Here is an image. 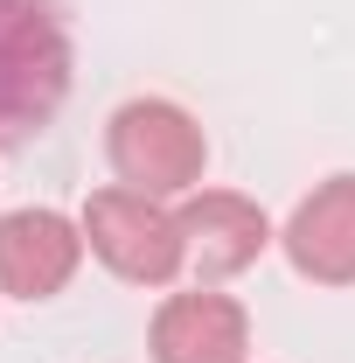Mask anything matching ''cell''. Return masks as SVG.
<instances>
[{
    "instance_id": "cell-5",
    "label": "cell",
    "mask_w": 355,
    "mask_h": 363,
    "mask_svg": "<svg viewBox=\"0 0 355 363\" xmlns=\"http://www.w3.org/2000/svg\"><path fill=\"white\" fill-rule=\"evenodd\" d=\"M146 350H153V363H244L251 315H244V301H230L216 286H188L153 308Z\"/></svg>"
},
{
    "instance_id": "cell-4",
    "label": "cell",
    "mask_w": 355,
    "mask_h": 363,
    "mask_svg": "<svg viewBox=\"0 0 355 363\" xmlns=\"http://www.w3.org/2000/svg\"><path fill=\"white\" fill-rule=\"evenodd\" d=\"M84 224L49 210V203H28V210H7L0 217V294L7 301H56L77 266H84Z\"/></svg>"
},
{
    "instance_id": "cell-2",
    "label": "cell",
    "mask_w": 355,
    "mask_h": 363,
    "mask_svg": "<svg viewBox=\"0 0 355 363\" xmlns=\"http://www.w3.org/2000/svg\"><path fill=\"white\" fill-rule=\"evenodd\" d=\"M105 161H112L119 189L181 203V196L202 189L209 133H202V119L188 105H175V98H126L105 119Z\"/></svg>"
},
{
    "instance_id": "cell-7",
    "label": "cell",
    "mask_w": 355,
    "mask_h": 363,
    "mask_svg": "<svg viewBox=\"0 0 355 363\" xmlns=\"http://www.w3.org/2000/svg\"><path fill=\"white\" fill-rule=\"evenodd\" d=\"M175 210H181V238H188V266L202 279H230V272L258 266L265 245H279L272 217L237 189H195Z\"/></svg>"
},
{
    "instance_id": "cell-1",
    "label": "cell",
    "mask_w": 355,
    "mask_h": 363,
    "mask_svg": "<svg viewBox=\"0 0 355 363\" xmlns=\"http://www.w3.org/2000/svg\"><path fill=\"white\" fill-rule=\"evenodd\" d=\"M70 98V28L56 0H0V147L42 133Z\"/></svg>"
},
{
    "instance_id": "cell-6",
    "label": "cell",
    "mask_w": 355,
    "mask_h": 363,
    "mask_svg": "<svg viewBox=\"0 0 355 363\" xmlns=\"http://www.w3.org/2000/svg\"><path fill=\"white\" fill-rule=\"evenodd\" d=\"M286 266L313 286H355V175H327L279 224Z\"/></svg>"
},
{
    "instance_id": "cell-3",
    "label": "cell",
    "mask_w": 355,
    "mask_h": 363,
    "mask_svg": "<svg viewBox=\"0 0 355 363\" xmlns=\"http://www.w3.org/2000/svg\"><path fill=\"white\" fill-rule=\"evenodd\" d=\"M84 245L91 259L126 279V286H175L188 272V238H181V210L161 203V196H139V189H91L84 210Z\"/></svg>"
}]
</instances>
